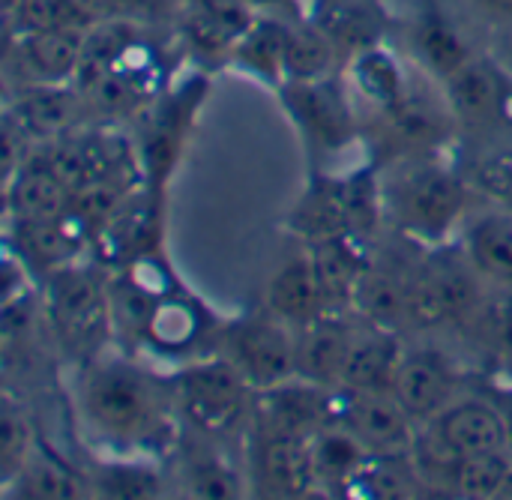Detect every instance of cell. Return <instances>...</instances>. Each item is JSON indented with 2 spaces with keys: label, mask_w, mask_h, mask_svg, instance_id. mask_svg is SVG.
Returning a JSON list of instances; mask_svg holds the SVG:
<instances>
[{
  "label": "cell",
  "mask_w": 512,
  "mask_h": 500,
  "mask_svg": "<svg viewBox=\"0 0 512 500\" xmlns=\"http://www.w3.org/2000/svg\"><path fill=\"white\" fill-rule=\"evenodd\" d=\"M162 387L126 360H93L81 381V414L111 441H141L162 423Z\"/></svg>",
  "instance_id": "obj_1"
},
{
  "label": "cell",
  "mask_w": 512,
  "mask_h": 500,
  "mask_svg": "<svg viewBox=\"0 0 512 500\" xmlns=\"http://www.w3.org/2000/svg\"><path fill=\"white\" fill-rule=\"evenodd\" d=\"M384 201L405 234L423 243H441L465 216L468 183L447 165L420 159L384 186Z\"/></svg>",
  "instance_id": "obj_2"
},
{
  "label": "cell",
  "mask_w": 512,
  "mask_h": 500,
  "mask_svg": "<svg viewBox=\"0 0 512 500\" xmlns=\"http://www.w3.org/2000/svg\"><path fill=\"white\" fill-rule=\"evenodd\" d=\"M171 396L195 429L207 435H225L246 411H252L255 390L237 366L216 354L213 360L177 372L171 381Z\"/></svg>",
  "instance_id": "obj_3"
},
{
  "label": "cell",
  "mask_w": 512,
  "mask_h": 500,
  "mask_svg": "<svg viewBox=\"0 0 512 500\" xmlns=\"http://www.w3.org/2000/svg\"><path fill=\"white\" fill-rule=\"evenodd\" d=\"M480 282L483 276L474 270L465 252H432L411 276L408 324L441 327L453 321H468L483 303Z\"/></svg>",
  "instance_id": "obj_4"
},
{
  "label": "cell",
  "mask_w": 512,
  "mask_h": 500,
  "mask_svg": "<svg viewBox=\"0 0 512 500\" xmlns=\"http://www.w3.org/2000/svg\"><path fill=\"white\" fill-rule=\"evenodd\" d=\"M48 315L69 351H93L111 330L108 282L93 267H60L45 276Z\"/></svg>",
  "instance_id": "obj_5"
},
{
  "label": "cell",
  "mask_w": 512,
  "mask_h": 500,
  "mask_svg": "<svg viewBox=\"0 0 512 500\" xmlns=\"http://www.w3.org/2000/svg\"><path fill=\"white\" fill-rule=\"evenodd\" d=\"M219 339V357L237 366L252 390H267L297 378L294 327L276 318L270 309L228 324Z\"/></svg>",
  "instance_id": "obj_6"
},
{
  "label": "cell",
  "mask_w": 512,
  "mask_h": 500,
  "mask_svg": "<svg viewBox=\"0 0 512 500\" xmlns=\"http://www.w3.org/2000/svg\"><path fill=\"white\" fill-rule=\"evenodd\" d=\"M417 420L396 402L393 393H357L333 387L330 393V426H342L372 456H408Z\"/></svg>",
  "instance_id": "obj_7"
},
{
  "label": "cell",
  "mask_w": 512,
  "mask_h": 500,
  "mask_svg": "<svg viewBox=\"0 0 512 500\" xmlns=\"http://www.w3.org/2000/svg\"><path fill=\"white\" fill-rule=\"evenodd\" d=\"M279 90L288 114L318 153H339L357 141L360 132L351 99L330 75L315 81H288Z\"/></svg>",
  "instance_id": "obj_8"
},
{
  "label": "cell",
  "mask_w": 512,
  "mask_h": 500,
  "mask_svg": "<svg viewBox=\"0 0 512 500\" xmlns=\"http://www.w3.org/2000/svg\"><path fill=\"white\" fill-rule=\"evenodd\" d=\"M159 234H162V192L144 183L93 234V252L105 267L117 270L132 258L159 249Z\"/></svg>",
  "instance_id": "obj_9"
},
{
  "label": "cell",
  "mask_w": 512,
  "mask_h": 500,
  "mask_svg": "<svg viewBox=\"0 0 512 500\" xmlns=\"http://www.w3.org/2000/svg\"><path fill=\"white\" fill-rule=\"evenodd\" d=\"M87 27H66V30H36V33H15L6 51V66L24 84H75L81 45Z\"/></svg>",
  "instance_id": "obj_10"
},
{
  "label": "cell",
  "mask_w": 512,
  "mask_h": 500,
  "mask_svg": "<svg viewBox=\"0 0 512 500\" xmlns=\"http://www.w3.org/2000/svg\"><path fill=\"white\" fill-rule=\"evenodd\" d=\"M330 393L333 387H318L303 378L255 390L252 411L258 417V429L312 438L318 429L330 426Z\"/></svg>",
  "instance_id": "obj_11"
},
{
  "label": "cell",
  "mask_w": 512,
  "mask_h": 500,
  "mask_svg": "<svg viewBox=\"0 0 512 500\" xmlns=\"http://www.w3.org/2000/svg\"><path fill=\"white\" fill-rule=\"evenodd\" d=\"M252 477L261 495L306 498L318 489L309 438L261 432L252 453Z\"/></svg>",
  "instance_id": "obj_12"
},
{
  "label": "cell",
  "mask_w": 512,
  "mask_h": 500,
  "mask_svg": "<svg viewBox=\"0 0 512 500\" xmlns=\"http://www.w3.org/2000/svg\"><path fill=\"white\" fill-rule=\"evenodd\" d=\"M390 393L417 423H429L456 399V372L438 351H405Z\"/></svg>",
  "instance_id": "obj_13"
},
{
  "label": "cell",
  "mask_w": 512,
  "mask_h": 500,
  "mask_svg": "<svg viewBox=\"0 0 512 500\" xmlns=\"http://www.w3.org/2000/svg\"><path fill=\"white\" fill-rule=\"evenodd\" d=\"M354 330L342 312H324L315 321L294 330V366L297 378L318 387H339L345 360L354 342Z\"/></svg>",
  "instance_id": "obj_14"
},
{
  "label": "cell",
  "mask_w": 512,
  "mask_h": 500,
  "mask_svg": "<svg viewBox=\"0 0 512 500\" xmlns=\"http://www.w3.org/2000/svg\"><path fill=\"white\" fill-rule=\"evenodd\" d=\"M9 237H12V249L21 258V264H27L30 270L39 273H54L60 267H69L78 261V255L84 252L87 243H93V237L87 234V228L66 216L57 219H21V222H9Z\"/></svg>",
  "instance_id": "obj_15"
},
{
  "label": "cell",
  "mask_w": 512,
  "mask_h": 500,
  "mask_svg": "<svg viewBox=\"0 0 512 500\" xmlns=\"http://www.w3.org/2000/svg\"><path fill=\"white\" fill-rule=\"evenodd\" d=\"M6 114L15 117V123L33 138V141H51L66 132H72L84 114L87 102L84 93L69 84H24L18 87V96L9 102Z\"/></svg>",
  "instance_id": "obj_16"
},
{
  "label": "cell",
  "mask_w": 512,
  "mask_h": 500,
  "mask_svg": "<svg viewBox=\"0 0 512 500\" xmlns=\"http://www.w3.org/2000/svg\"><path fill=\"white\" fill-rule=\"evenodd\" d=\"M444 96L456 123L480 129L504 114L510 87L504 72L489 57H471L459 72L444 81Z\"/></svg>",
  "instance_id": "obj_17"
},
{
  "label": "cell",
  "mask_w": 512,
  "mask_h": 500,
  "mask_svg": "<svg viewBox=\"0 0 512 500\" xmlns=\"http://www.w3.org/2000/svg\"><path fill=\"white\" fill-rule=\"evenodd\" d=\"M384 120L393 141L405 150H435L456 126L447 96L438 99L423 81H408L405 96L384 111Z\"/></svg>",
  "instance_id": "obj_18"
},
{
  "label": "cell",
  "mask_w": 512,
  "mask_h": 500,
  "mask_svg": "<svg viewBox=\"0 0 512 500\" xmlns=\"http://www.w3.org/2000/svg\"><path fill=\"white\" fill-rule=\"evenodd\" d=\"M72 207V189L51 168L42 150H33L21 168L6 177V216L9 222L21 219H57Z\"/></svg>",
  "instance_id": "obj_19"
},
{
  "label": "cell",
  "mask_w": 512,
  "mask_h": 500,
  "mask_svg": "<svg viewBox=\"0 0 512 500\" xmlns=\"http://www.w3.org/2000/svg\"><path fill=\"white\" fill-rule=\"evenodd\" d=\"M429 426L459 453V456H480L510 450L507 426L492 399H453Z\"/></svg>",
  "instance_id": "obj_20"
},
{
  "label": "cell",
  "mask_w": 512,
  "mask_h": 500,
  "mask_svg": "<svg viewBox=\"0 0 512 500\" xmlns=\"http://www.w3.org/2000/svg\"><path fill=\"white\" fill-rule=\"evenodd\" d=\"M198 102H201V93L192 84H186L180 93L168 96L153 111V120H150L147 138H144V153H141L147 186L162 192V186H165V180H168V174H171V168H174V162L180 156L186 126L195 117Z\"/></svg>",
  "instance_id": "obj_21"
},
{
  "label": "cell",
  "mask_w": 512,
  "mask_h": 500,
  "mask_svg": "<svg viewBox=\"0 0 512 500\" xmlns=\"http://www.w3.org/2000/svg\"><path fill=\"white\" fill-rule=\"evenodd\" d=\"M312 264H315V276L321 285V297H324V309L327 312H345L354 309V297L357 288L366 276V270L372 267L363 240L354 234H342V237H330L321 243L309 246Z\"/></svg>",
  "instance_id": "obj_22"
},
{
  "label": "cell",
  "mask_w": 512,
  "mask_h": 500,
  "mask_svg": "<svg viewBox=\"0 0 512 500\" xmlns=\"http://www.w3.org/2000/svg\"><path fill=\"white\" fill-rule=\"evenodd\" d=\"M402 357H405V348L396 330L363 324L360 330H354V342H351L339 387L357 390V393H390Z\"/></svg>",
  "instance_id": "obj_23"
},
{
  "label": "cell",
  "mask_w": 512,
  "mask_h": 500,
  "mask_svg": "<svg viewBox=\"0 0 512 500\" xmlns=\"http://www.w3.org/2000/svg\"><path fill=\"white\" fill-rule=\"evenodd\" d=\"M462 252L483 276L498 288H512V210L492 207L468 219L462 234Z\"/></svg>",
  "instance_id": "obj_24"
},
{
  "label": "cell",
  "mask_w": 512,
  "mask_h": 500,
  "mask_svg": "<svg viewBox=\"0 0 512 500\" xmlns=\"http://www.w3.org/2000/svg\"><path fill=\"white\" fill-rule=\"evenodd\" d=\"M210 327L213 315L207 312V306L198 297L177 288L156 303L144 333V345L162 354H186L210 333Z\"/></svg>",
  "instance_id": "obj_25"
},
{
  "label": "cell",
  "mask_w": 512,
  "mask_h": 500,
  "mask_svg": "<svg viewBox=\"0 0 512 500\" xmlns=\"http://www.w3.org/2000/svg\"><path fill=\"white\" fill-rule=\"evenodd\" d=\"M267 309L276 318H282L285 324H291L294 330L327 312L309 252L297 255V258H288L273 273V279L267 285Z\"/></svg>",
  "instance_id": "obj_26"
},
{
  "label": "cell",
  "mask_w": 512,
  "mask_h": 500,
  "mask_svg": "<svg viewBox=\"0 0 512 500\" xmlns=\"http://www.w3.org/2000/svg\"><path fill=\"white\" fill-rule=\"evenodd\" d=\"M309 21H315L336 48L351 57L381 45L384 36V15L375 0H315Z\"/></svg>",
  "instance_id": "obj_27"
},
{
  "label": "cell",
  "mask_w": 512,
  "mask_h": 500,
  "mask_svg": "<svg viewBox=\"0 0 512 500\" xmlns=\"http://www.w3.org/2000/svg\"><path fill=\"white\" fill-rule=\"evenodd\" d=\"M312 468L318 489H330V495H345L351 480L369 462V450L342 426H324L309 438Z\"/></svg>",
  "instance_id": "obj_28"
},
{
  "label": "cell",
  "mask_w": 512,
  "mask_h": 500,
  "mask_svg": "<svg viewBox=\"0 0 512 500\" xmlns=\"http://www.w3.org/2000/svg\"><path fill=\"white\" fill-rule=\"evenodd\" d=\"M141 42L138 24L126 18H102L84 30V45H81V63L75 75V87L87 90L96 84L105 72H111L135 45Z\"/></svg>",
  "instance_id": "obj_29"
},
{
  "label": "cell",
  "mask_w": 512,
  "mask_h": 500,
  "mask_svg": "<svg viewBox=\"0 0 512 500\" xmlns=\"http://www.w3.org/2000/svg\"><path fill=\"white\" fill-rule=\"evenodd\" d=\"M288 225L309 246L321 243V240H330V237L351 234L336 177H315L309 183V189L303 192V198L297 201V207L291 210Z\"/></svg>",
  "instance_id": "obj_30"
},
{
  "label": "cell",
  "mask_w": 512,
  "mask_h": 500,
  "mask_svg": "<svg viewBox=\"0 0 512 500\" xmlns=\"http://www.w3.org/2000/svg\"><path fill=\"white\" fill-rule=\"evenodd\" d=\"M288 27L273 18H252L249 27L237 36L231 48V60L252 72L261 81H270L276 87L285 84V45H288Z\"/></svg>",
  "instance_id": "obj_31"
},
{
  "label": "cell",
  "mask_w": 512,
  "mask_h": 500,
  "mask_svg": "<svg viewBox=\"0 0 512 500\" xmlns=\"http://www.w3.org/2000/svg\"><path fill=\"white\" fill-rule=\"evenodd\" d=\"M408 288H411V276H399L393 270L372 264L357 288L354 312L363 315L366 324L396 330L399 324L408 321Z\"/></svg>",
  "instance_id": "obj_32"
},
{
  "label": "cell",
  "mask_w": 512,
  "mask_h": 500,
  "mask_svg": "<svg viewBox=\"0 0 512 500\" xmlns=\"http://www.w3.org/2000/svg\"><path fill=\"white\" fill-rule=\"evenodd\" d=\"M414 48H417V57L423 60V66L429 72H435L441 81H447L453 72H459L474 57L468 42L462 39V33L438 9H429L420 15V21L414 27Z\"/></svg>",
  "instance_id": "obj_33"
},
{
  "label": "cell",
  "mask_w": 512,
  "mask_h": 500,
  "mask_svg": "<svg viewBox=\"0 0 512 500\" xmlns=\"http://www.w3.org/2000/svg\"><path fill=\"white\" fill-rule=\"evenodd\" d=\"M423 480L408 456H369L360 474L345 489V498L408 500L420 498Z\"/></svg>",
  "instance_id": "obj_34"
},
{
  "label": "cell",
  "mask_w": 512,
  "mask_h": 500,
  "mask_svg": "<svg viewBox=\"0 0 512 500\" xmlns=\"http://www.w3.org/2000/svg\"><path fill=\"white\" fill-rule=\"evenodd\" d=\"M351 81L384 114L405 96L411 78L387 48L375 45L351 57Z\"/></svg>",
  "instance_id": "obj_35"
},
{
  "label": "cell",
  "mask_w": 512,
  "mask_h": 500,
  "mask_svg": "<svg viewBox=\"0 0 512 500\" xmlns=\"http://www.w3.org/2000/svg\"><path fill=\"white\" fill-rule=\"evenodd\" d=\"M336 42L315 24H291L288 27V45H285V84L288 81H315L333 75V66L339 60Z\"/></svg>",
  "instance_id": "obj_36"
},
{
  "label": "cell",
  "mask_w": 512,
  "mask_h": 500,
  "mask_svg": "<svg viewBox=\"0 0 512 500\" xmlns=\"http://www.w3.org/2000/svg\"><path fill=\"white\" fill-rule=\"evenodd\" d=\"M9 486H15V498L27 500H72L87 495V483L78 474H72L60 459L42 456L39 450L30 453Z\"/></svg>",
  "instance_id": "obj_37"
},
{
  "label": "cell",
  "mask_w": 512,
  "mask_h": 500,
  "mask_svg": "<svg viewBox=\"0 0 512 500\" xmlns=\"http://www.w3.org/2000/svg\"><path fill=\"white\" fill-rule=\"evenodd\" d=\"M339 183V195H342V204H345V216H348V225H351V234L354 237H369L378 231L381 225V216L387 210V201H384V186H381V177L375 168H357L345 177H336Z\"/></svg>",
  "instance_id": "obj_38"
},
{
  "label": "cell",
  "mask_w": 512,
  "mask_h": 500,
  "mask_svg": "<svg viewBox=\"0 0 512 500\" xmlns=\"http://www.w3.org/2000/svg\"><path fill=\"white\" fill-rule=\"evenodd\" d=\"M144 183H135V180H126V177H99V180H90L84 186H78L72 192V207H69V216L78 219L87 234L93 237L123 204L126 198L141 189Z\"/></svg>",
  "instance_id": "obj_39"
},
{
  "label": "cell",
  "mask_w": 512,
  "mask_h": 500,
  "mask_svg": "<svg viewBox=\"0 0 512 500\" xmlns=\"http://www.w3.org/2000/svg\"><path fill=\"white\" fill-rule=\"evenodd\" d=\"M90 486L99 498L150 500L159 498L162 480L150 465L141 462H108L99 465L90 477Z\"/></svg>",
  "instance_id": "obj_40"
},
{
  "label": "cell",
  "mask_w": 512,
  "mask_h": 500,
  "mask_svg": "<svg viewBox=\"0 0 512 500\" xmlns=\"http://www.w3.org/2000/svg\"><path fill=\"white\" fill-rule=\"evenodd\" d=\"M512 474V450L465 456L456 471V495L474 500L501 498Z\"/></svg>",
  "instance_id": "obj_41"
},
{
  "label": "cell",
  "mask_w": 512,
  "mask_h": 500,
  "mask_svg": "<svg viewBox=\"0 0 512 500\" xmlns=\"http://www.w3.org/2000/svg\"><path fill=\"white\" fill-rule=\"evenodd\" d=\"M30 453H33L30 423H27L24 411L15 408L12 399H6L3 402V420H0V471H3L6 486L18 477V471L24 468Z\"/></svg>",
  "instance_id": "obj_42"
},
{
  "label": "cell",
  "mask_w": 512,
  "mask_h": 500,
  "mask_svg": "<svg viewBox=\"0 0 512 500\" xmlns=\"http://www.w3.org/2000/svg\"><path fill=\"white\" fill-rule=\"evenodd\" d=\"M468 324L477 327L480 339L512 363V288H504L498 297L483 300L477 312L468 318Z\"/></svg>",
  "instance_id": "obj_43"
},
{
  "label": "cell",
  "mask_w": 512,
  "mask_h": 500,
  "mask_svg": "<svg viewBox=\"0 0 512 500\" xmlns=\"http://www.w3.org/2000/svg\"><path fill=\"white\" fill-rule=\"evenodd\" d=\"M6 18L15 24V33L84 27L69 0H18V6Z\"/></svg>",
  "instance_id": "obj_44"
},
{
  "label": "cell",
  "mask_w": 512,
  "mask_h": 500,
  "mask_svg": "<svg viewBox=\"0 0 512 500\" xmlns=\"http://www.w3.org/2000/svg\"><path fill=\"white\" fill-rule=\"evenodd\" d=\"M471 180L495 204L512 210V147H501L480 156L471 168Z\"/></svg>",
  "instance_id": "obj_45"
},
{
  "label": "cell",
  "mask_w": 512,
  "mask_h": 500,
  "mask_svg": "<svg viewBox=\"0 0 512 500\" xmlns=\"http://www.w3.org/2000/svg\"><path fill=\"white\" fill-rule=\"evenodd\" d=\"M234 492H237L234 489V477L219 462H204V465L195 468V474H192V495H198V498H231Z\"/></svg>",
  "instance_id": "obj_46"
},
{
  "label": "cell",
  "mask_w": 512,
  "mask_h": 500,
  "mask_svg": "<svg viewBox=\"0 0 512 500\" xmlns=\"http://www.w3.org/2000/svg\"><path fill=\"white\" fill-rule=\"evenodd\" d=\"M69 6L75 9V15L81 18L84 27H90V24L105 18V0H69Z\"/></svg>",
  "instance_id": "obj_47"
},
{
  "label": "cell",
  "mask_w": 512,
  "mask_h": 500,
  "mask_svg": "<svg viewBox=\"0 0 512 500\" xmlns=\"http://www.w3.org/2000/svg\"><path fill=\"white\" fill-rule=\"evenodd\" d=\"M492 402L498 405V411H501V417H504V426H507V444H510V450H512V387L510 390H498V393L492 396Z\"/></svg>",
  "instance_id": "obj_48"
},
{
  "label": "cell",
  "mask_w": 512,
  "mask_h": 500,
  "mask_svg": "<svg viewBox=\"0 0 512 500\" xmlns=\"http://www.w3.org/2000/svg\"><path fill=\"white\" fill-rule=\"evenodd\" d=\"M477 6H483L498 18H512V0H477Z\"/></svg>",
  "instance_id": "obj_49"
},
{
  "label": "cell",
  "mask_w": 512,
  "mask_h": 500,
  "mask_svg": "<svg viewBox=\"0 0 512 500\" xmlns=\"http://www.w3.org/2000/svg\"><path fill=\"white\" fill-rule=\"evenodd\" d=\"M249 6H276V3H285V0H246Z\"/></svg>",
  "instance_id": "obj_50"
}]
</instances>
